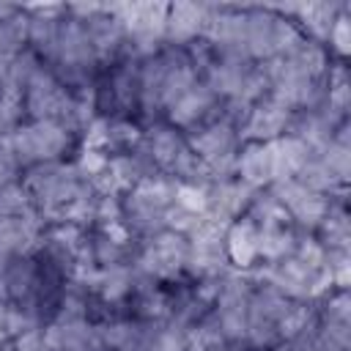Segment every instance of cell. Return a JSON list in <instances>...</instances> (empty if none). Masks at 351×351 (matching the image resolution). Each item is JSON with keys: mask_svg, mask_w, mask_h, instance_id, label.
Wrapping results in <instances>:
<instances>
[{"mask_svg": "<svg viewBox=\"0 0 351 351\" xmlns=\"http://www.w3.org/2000/svg\"><path fill=\"white\" fill-rule=\"evenodd\" d=\"M326 271L332 277V285H337V291H348L351 282V258L348 250H326Z\"/></svg>", "mask_w": 351, "mask_h": 351, "instance_id": "cell-22", "label": "cell"}, {"mask_svg": "<svg viewBox=\"0 0 351 351\" xmlns=\"http://www.w3.org/2000/svg\"><path fill=\"white\" fill-rule=\"evenodd\" d=\"M293 115H296L293 110H288L285 104H280L277 99H271L266 93L247 110V115L239 126V137H244L247 143H271V140L288 134Z\"/></svg>", "mask_w": 351, "mask_h": 351, "instance_id": "cell-3", "label": "cell"}, {"mask_svg": "<svg viewBox=\"0 0 351 351\" xmlns=\"http://www.w3.org/2000/svg\"><path fill=\"white\" fill-rule=\"evenodd\" d=\"M321 233V244L324 250H348L351 241V228H348V214L343 206H329L326 217L321 219V225L315 228Z\"/></svg>", "mask_w": 351, "mask_h": 351, "instance_id": "cell-14", "label": "cell"}, {"mask_svg": "<svg viewBox=\"0 0 351 351\" xmlns=\"http://www.w3.org/2000/svg\"><path fill=\"white\" fill-rule=\"evenodd\" d=\"M5 302H0V351H3V343H5Z\"/></svg>", "mask_w": 351, "mask_h": 351, "instance_id": "cell-27", "label": "cell"}, {"mask_svg": "<svg viewBox=\"0 0 351 351\" xmlns=\"http://www.w3.org/2000/svg\"><path fill=\"white\" fill-rule=\"evenodd\" d=\"M88 351H101V348H88Z\"/></svg>", "mask_w": 351, "mask_h": 351, "instance_id": "cell-28", "label": "cell"}, {"mask_svg": "<svg viewBox=\"0 0 351 351\" xmlns=\"http://www.w3.org/2000/svg\"><path fill=\"white\" fill-rule=\"evenodd\" d=\"M236 176L241 184L261 189L271 184V159L266 143H247L236 154Z\"/></svg>", "mask_w": 351, "mask_h": 351, "instance_id": "cell-11", "label": "cell"}, {"mask_svg": "<svg viewBox=\"0 0 351 351\" xmlns=\"http://www.w3.org/2000/svg\"><path fill=\"white\" fill-rule=\"evenodd\" d=\"M296 233L291 222H277V225H258V258L266 263H277L288 255H293L296 247Z\"/></svg>", "mask_w": 351, "mask_h": 351, "instance_id": "cell-12", "label": "cell"}, {"mask_svg": "<svg viewBox=\"0 0 351 351\" xmlns=\"http://www.w3.org/2000/svg\"><path fill=\"white\" fill-rule=\"evenodd\" d=\"M22 118H25L22 90H14L8 85H0V140L8 137L16 126H22Z\"/></svg>", "mask_w": 351, "mask_h": 351, "instance_id": "cell-16", "label": "cell"}, {"mask_svg": "<svg viewBox=\"0 0 351 351\" xmlns=\"http://www.w3.org/2000/svg\"><path fill=\"white\" fill-rule=\"evenodd\" d=\"M30 211H36V206L25 184L14 181L0 189V217H27Z\"/></svg>", "mask_w": 351, "mask_h": 351, "instance_id": "cell-18", "label": "cell"}, {"mask_svg": "<svg viewBox=\"0 0 351 351\" xmlns=\"http://www.w3.org/2000/svg\"><path fill=\"white\" fill-rule=\"evenodd\" d=\"M173 206L200 217L208 208V186H197V184H176V200Z\"/></svg>", "mask_w": 351, "mask_h": 351, "instance_id": "cell-20", "label": "cell"}, {"mask_svg": "<svg viewBox=\"0 0 351 351\" xmlns=\"http://www.w3.org/2000/svg\"><path fill=\"white\" fill-rule=\"evenodd\" d=\"M217 104H219V99L211 93V88L206 82H197L167 107V121H170L173 129L176 126L178 129H192V126L200 129V126L217 121L214 118V107Z\"/></svg>", "mask_w": 351, "mask_h": 351, "instance_id": "cell-5", "label": "cell"}, {"mask_svg": "<svg viewBox=\"0 0 351 351\" xmlns=\"http://www.w3.org/2000/svg\"><path fill=\"white\" fill-rule=\"evenodd\" d=\"M186 255H189L186 236L162 228V230L151 233L148 241L143 244V250L134 261V271H140L151 280H173L184 271Z\"/></svg>", "mask_w": 351, "mask_h": 351, "instance_id": "cell-2", "label": "cell"}, {"mask_svg": "<svg viewBox=\"0 0 351 351\" xmlns=\"http://www.w3.org/2000/svg\"><path fill=\"white\" fill-rule=\"evenodd\" d=\"M326 167H329V173L346 186V181H348V170H351V145H340V143H329L321 154H315Z\"/></svg>", "mask_w": 351, "mask_h": 351, "instance_id": "cell-19", "label": "cell"}, {"mask_svg": "<svg viewBox=\"0 0 351 351\" xmlns=\"http://www.w3.org/2000/svg\"><path fill=\"white\" fill-rule=\"evenodd\" d=\"M71 134L74 132L58 121H27L16 126L8 137H3V143L8 145L19 167L27 170L44 162H60L71 143Z\"/></svg>", "mask_w": 351, "mask_h": 351, "instance_id": "cell-1", "label": "cell"}, {"mask_svg": "<svg viewBox=\"0 0 351 351\" xmlns=\"http://www.w3.org/2000/svg\"><path fill=\"white\" fill-rule=\"evenodd\" d=\"M266 145H269V159H271V184L296 178V173L313 156V151L293 134H282Z\"/></svg>", "mask_w": 351, "mask_h": 351, "instance_id": "cell-8", "label": "cell"}, {"mask_svg": "<svg viewBox=\"0 0 351 351\" xmlns=\"http://www.w3.org/2000/svg\"><path fill=\"white\" fill-rule=\"evenodd\" d=\"M41 332H44V343H47L49 351H88V348H99L96 346V335H93V324L88 318H82V321H52Z\"/></svg>", "mask_w": 351, "mask_h": 351, "instance_id": "cell-10", "label": "cell"}, {"mask_svg": "<svg viewBox=\"0 0 351 351\" xmlns=\"http://www.w3.org/2000/svg\"><path fill=\"white\" fill-rule=\"evenodd\" d=\"M225 252L236 269H252L258 261V225L244 214L225 230Z\"/></svg>", "mask_w": 351, "mask_h": 351, "instance_id": "cell-9", "label": "cell"}, {"mask_svg": "<svg viewBox=\"0 0 351 351\" xmlns=\"http://www.w3.org/2000/svg\"><path fill=\"white\" fill-rule=\"evenodd\" d=\"M326 41H329V44L337 49V55H343V58L351 52V22H348V14H346V11L337 14V19H335V25H332Z\"/></svg>", "mask_w": 351, "mask_h": 351, "instance_id": "cell-24", "label": "cell"}, {"mask_svg": "<svg viewBox=\"0 0 351 351\" xmlns=\"http://www.w3.org/2000/svg\"><path fill=\"white\" fill-rule=\"evenodd\" d=\"M228 346H230V343L219 335V329H217V324L211 321V315H206L203 321L195 324V329H192V335H189L184 351H228Z\"/></svg>", "mask_w": 351, "mask_h": 351, "instance_id": "cell-17", "label": "cell"}, {"mask_svg": "<svg viewBox=\"0 0 351 351\" xmlns=\"http://www.w3.org/2000/svg\"><path fill=\"white\" fill-rule=\"evenodd\" d=\"M93 335L101 351H151L154 346V332L145 324L129 318L104 321L93 326Z\"/></svg>", "mask_w": 351, "mask_h": 351, "instance_id": "cell-6", "label": "cell"}, {"mask_svg": "<svg viewBox=\"0 0 351 351\" xmlns=\"http://www.w3.org/2000/svg\"><path fill=\"white\" fill-rule=\"evenodd\" d=\"M271 195H274V197L280 200V206L288 211L291 222H299V225L307 228V230H315V228L321 225V219L326 217L329 206H332L326 195H318V192L302 186L296 178L271 184Z\"/></svg>", "mask_w": 351, "mask_h": 351, "instance_id": "cell-4", "label": "cell"}, {"mask_svg": "<svg viewBox=\"0 0 351 351\" xmlns=\"http://www.w3.org/2000/svg\"><path fill=\"white\" fill-rule=\"evenodd\" d=\"M296 181H299L302 186H307V189L318 192V195H326V197L343 189V184L329 173V167H326L315 154H313V156L304 162V167L296 173Z\"/></svg>", "mask_w": 351, "mask_h": 351, "instance_id": "cell-15", "label": "cell"}, {"mask_svg": "<svg viewBox=\"0 0 351 351\" xmlns=\"http://www.w3.org/2000/svg\"><path fill=\"white\" fill-rule=\"evenodd\" d=\"M208 19V5L203 3H176L167 8V22H165V38L173 44H192L195 38L203 36Z\"/></svg>", "mask_w": 351, "mask_h": 351, "instance_id": "cell-7", "label": "cell"}, {"mask_svg": "<svg viewBox=\"0 0 351 351\" xmlns=\"http://www.w3.org/2000/svg\"><path fill=\"white\" fill-rule=\"evenodd\" d=\"M96 293L104 304H118L134 293V266L118 263L110 269H101V280L96 285Z\"/></svg>", "mask_w": 351, "mask_h": 351, "instance_id": "cell-13", "label": "cell"}, {"mask_svg": "<svg viewBox=\"0 0 351 351\" xmlns=\"http://www.w3.org/2000/svg\"><path fill=\"white\" fill-rule=\"evenodd\" d=\"M143 140V132L137 123L126 121V118H112L110 121V148H137V143Z\"/></svg>", "mask_w": 351, "mask_h": 351, "instance_id": "cell-21", "label": "cell"}, {"mask_svg": "<svg viewBox=\"0 0 351 351\" xmlns=\"http://www.w3.org/2000/svg\"><path fill=\"white\" fill-rule=\"evenodd\" d=\"M293 258H296L299 263H304L307 269L318 271V269H324V263H326V250H324V244H321L318 239L304 236V239H296Z\"/></svg>", "mask_w": 351, "mask_h": 351, "instance_id": "cell-23", "label": "cell"}, {"mask_svg": "<svg viewBox=\"0 0 351 351\" xmlns=\"http://www.w3.org/2000/svg\"><path fill=\"white\" fill-rule=\"evenodd\" d=\"M19 170H22V167H19V162L14 159V154L8 151V145L0 140V189H3V186H8V184H14Z\"/></svg>", "mask_w": 351, "mask_h": 351, "instance_id": "cell-26", "label": "cell"}, {"mask_svg": "<svg viewBox=\"0 0 351 351\" xmlns=\"http://www.w3.org/2000/svg\"><path fill=\"white\" fill-rule=\"evenodd\" d=\"M324 321L351 324V299H348V291H337L335 296H329V299H326Z\"/></svg>", "mask_w": 351, "mask_h": 351, "instance_id": "cell-25", "label": "cell"}]
</instances>
